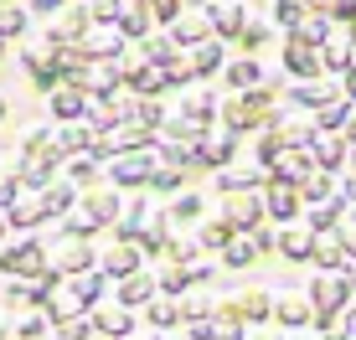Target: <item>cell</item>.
I'll use <instances>...</instances> for the list:
<instances>
[{"label":"cell","mask_w":356,"mask_h":340,"mask_svg":"<svg viewBox=\"0 0 356 340\" xmlns=\"http://www.w3.org/2000/svg\"><path fill=\"white\" fill-rule=\"evenodd\" d=\"M325 62H330V67H341V62H351V57H346V42H330V46H325Z\"/></svg>","instance_id":"obj_12"},{"label":"cell","mask_w":356,"mask_h":340,"mask_svg":"<svg viewBox=\"0 0 356 340\" xmlns=\"http://www.w3.org/2000/svg\"><path fill=\"white\" fill-rule=\"evenodd\" d=\"M243 26V10L238 6H222V10H217V31H238Z\"/></svg>","instance_id":"obj_7"},{"label":"cell","mask_w":356,"mask_h":340,"mask_svg":"<svg viewBox=\"0 0 356 340\" xmlns=\"http://www.w3.org/2000/svg\"><path fill=\"white\" fill-rule=\"evenodd\" d=\"M351 160H356V150H351Z\"/></svg>","instance_id":"obj_20"},{"label":"cell","mask_w":356,"mask_h":340,"mask_svg":"<svg viewBox=\"0 0 356 340\" xmlns=\"http://www.w3.org/2000/svg\"><path fill=\"white\" fill-rule=\"evenodd\" d=\"M315 155H321L325 170H336L341 160H346V144H341V139H321V144H315Z\"/></svg>","instance_id":"obj_3"},{"label":"cell","mask_w":356,"mask_h":340,"mask_svg":"<svg viewBox=\"0 0 356 340\" xmlns=\"http://www.w3.org/2000/svg\"><path fill=\"white\" fill-rule=\"evenodd\" d=\"M284 253H289V258H310V253H315V237H310V232H289V237H284Z\"/></svg>","instance_id":"obj_4"},{"label":"cell","mask_w":356,"mask_h":340,"mask_svg":"<svg viewBox=\"0 0 356 340\" xmlns=\"http://www.w3.org/2000/svg\"><path fill=\"white\" fill-rule=\"evenodd\" d=\"M232 83H238V88L259 83V62H232Z\"/></svg>","instance_id":"obj_6"},{"label":"cell","mask_w":356,"mask_h":340,"mask_svg":"<svg viewBox=\"0 0 356 340\" xmlns=\"http://www.w3.org/2000/svg\"><path fill=\"white\" fill-rule=\"evenodd\" d=\"M346 93H351V99H356V72H346Z\"/></svg>","instance_id":"obj_17"},{"label":"cell","mask_w":356,"mask_h":340,"mask_svg":"<svg viewBox=\"0 0 356 340\" xmlns=\"http://www.w3.org/2000/svg\"><path fill=\"white\" fill-rule=\"evenodd\" d=\"M274 212L279 216H294V191H274Z\"/></svg>","instance_id":"obj_11"},{"label":"cell","mask_w":356,"mask_h":340,"mask_svg":"<svg viewBox=\"0 0 356 340\" xmlns=\"http://www.w3.org/2000/svg\"><path fill=\"white\" fill-rule=\"evenodd\" d=\"M346 119H351V108H346V103H325V108H321V124H325V129L346 124Z\"/></svg>","instance_id":"obj_5"},{"label":"cell","mask_w":356,"mask_h":340,"mask_svg":"<svg viewBox=\"0 0 356 340\" xmlns=\"http://www.w3.org/2000/svg\"><path fill=\"white\" fill-rule=\"evenodd\" d=\"M78 108H83L78 93H57V114H78Z\"/></svg>","instance_id":"obj_13"},{"label":"cell","mask_w":356,"mask_h":340,"mask_svg":"<svg viewBox=\"0 0 356 340\" xmlns=\"http://www.w3.org/2000/svg\"><path fill=\"white\" fill-rule=\"evenodd\" d=\"M279 21H294V26H300V0H284V6H279Z\"/></svg>","instance_id":"obj_14"},{"label":"cell","mask_w":356,"mask_h":340,"mask_svg":"<svg viewBox=\"0 0 356 340\" xmlns=\"http://www.w3.org/2000/svg\"><path fill=\"white\" fill-rule=\"evenodd\" d=\"M294 99H300V103H330V83H300V88H294Z\"/></svg>","instance_id":"obj_2"},{"label":"cell","mask_w":356,"mask_h":340,"mask_svg":"<svg viewBox=\"0 0 356 340\" xmlns=\"http://www.w3.org/2000/svg\"><path fill=\"white\" fill-rule=\"evenodd\" d=\"M305 196L325 201V196H330V180H325V176H310V180H305Z\"/></svg>","instance_id":"obj_9"},{"label":"cell","mask_w":356,"mask_h":340,"mask_svg":"<svg viewBox=\"0 0 356 340\" xmlns=\"http://www.w3.org/2000/svg\"><path fill=\"white\" fill-rule=\"evenodd\" d=\"M346 196H356V180H346Z\"/></svg>","instance_id":"obj_19"},{"label":"cell","mask_w":356,"mask_h":340,"mask_svg":"<svg viewBox=\"0 0 356 340\" xmlns=\"http://www.w3.org/2000/svg\"><path fill=\"white\" fill-rule=\"evenodd\" d=\"M336 10L341 16H356V0H336Z\"/></svg>","instance_id":"obj_16"},{"label":"cell","mask_w":356,"mask_h":340,"mask_svg":"<svg viewBox=\"0 0 356 340\" xmlns=\"http://www.w3.org/2000/svg\"><path fill=\"white\" fill-rule=\"evenodd\" d=\"M315 294H321V305H341V294H346V289H341L336 278H325V284L315 289Z\"/></svg>","instance_id":"obj_8"},{"label":"cell","mask_w":356,"mask_h":340,"mask_svg":"<svg viewBox=\"0 0 356 340\" xmlns=\"http://www.w3.org/2000/svg\"><path fill=\"white\" fill-rule=\"evenodd\" d=\"M284 62H289L294 78H315V72H321V57H315V46H310V42H289Z\"/></svg>","instance_id":"obj_1"},{"label":"cell","mask_w":356,"mask_h":340,"mask_svg":"<svg viewBox=\"0 0 356 340\" xmlns=\"http://www.w3.org/2000/svg\"><path fill=\"white\" fill-rule=\"evenodd\" d=\"M336 212H341V201H336V206H315L310 222H315V227H330V222H336Z\"/></svg>","instance_id":"obj_10"},{"label":"cell","mask_w":356,"mask_h":340,"mask_svg":"<svg viewBox=\"0 0 356 340\" xmlns=\"http://www.w3.org/2000/svg\"><path fill=\"white\" fill-rule=\"evenodd\" d=\"M346 135H351V139H356V114H351V119H346Z\"/></svg>","instance_id":"obj_18"},{"label":"cell","mask_w":356,"mask_h":340,"mask_svg":"<svg viewBox=\"0 0 356 340\" xmlns=\"http://www.w3.org/2000/svg\"><path fill=\"white\" fill-rule=\"evenodd\" d=\"M0 31H21V10H6V16H0Z\"/></svg>","instance_id":"obj_15"}]
</instances>
